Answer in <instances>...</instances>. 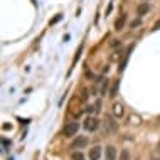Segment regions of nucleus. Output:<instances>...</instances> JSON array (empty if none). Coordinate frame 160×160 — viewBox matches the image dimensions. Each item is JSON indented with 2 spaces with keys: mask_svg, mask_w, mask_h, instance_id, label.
<instances>
[{
  "mask_svg": "<svg viewBox=\"0 0 160 160\" xmlns=\"http://www.w3.org/2000/svg\"><path fill=\"white\" fill-rule=\"evenodd\" d=\"M148 10H150V5H148L147 2L140 3V5L137 7V14H138V17H143L145 14H148Z\"/></svg>",
  "mask_w": 160,
  "mask_h": 160,
  "instance_id": "1a4fd4ad",
  "label": "nucleus"
},
{
  "mask_svg": "<svg viewBox=\"0 0 160 160\" xmlns=\"http://www.w3.org/2000/svg\"><path fill=\"white\" fill-rule=\"evenodd\" d=\"M157 148H158V152H160V140H158V145H157Z\"/></svg>",
  "mask_w": 160,
  "mask_h": 160,
  "instance_id": "a211bd4d",
  "label": "nucleus"
},
{
  "mask_svg": "<svg viewBox=\"0 0 160 160\" xmlns=\"http://www.w3.org/2000/svg\"><path fill=\"white\" fill-rule=\"evenodd\" d=\"M86 145H88V138L83 137V135H76V138L72 140V143H71V148L79 150V148H84Z\"/></svg>",
  "mask_w": 160,
  "mask_h": 160,
  "instance_id": "7ed1b4c3",
  "label": "nucleus"
},
{
  "mask_svg": "<svg viewBox=\"0 0 160 160\" xmlns=\"http://www.w3.org/2000/svg\"><path fill=\"white\" fill-rule=\"evenodd\" d=\"M98 125H99V122L94 116H88V118L84 120V128L88 130V132H94V130L98 128Z\"/></svg>",
  "mask_w": 160,
  "mask_h": 160,
  "instance_id": "20e7f679",
  "label": "nucleus"
},
{
  "mask_svg": "<svg viewBox=\"0 0 160 160\" xmlns=\"http://www.w3.org/2000/svg\"><path fill=\"white\" fill-rule=\"evenodd\" d=\"M160 29V19L157 20V22H155V25H153V31H158Z\"/></svg>",
  "mask_w": 160,
  "mask_h": 160,
  "instance_id": "dca6fc26",
  "label": "nucleus"
},
{
  "mask_svg": "<svg viewBox=\"0 0 160 160\" xmlns=\"http://www.w3.org/2000/svg\"><path fill=\"white\" fill-rule=\"evenodd\" d=\"M118 88H120V81L116 79V81H113V84H111V89H110V94H108V96H110V98H116Z\"/></svg>",
  "mask_w": 160,
  "mask_h": 160,
  "instance_id": "9d476101",
  "label": "nucleus"
},
{
  "mask_svg": "<svg viewBox=\"0 0 160 160\" xmlns=\"http://www.w3.org/2000/svg\"><path fill=\"white\" fill-rule=\"evenodd\" d=\"M108 84H110V79H106V78H105V83H103V86H101V94H105V93H106Z\"/></svg>",
  "mask_w": 160,
  "mask_h": 160,
  "instance_id": "4468645a",
  "label": "nucleus"
},
{
  "mask_svg": "<svg viewBox=\"0 0 160 160\" xmlns=\"http://www.w3.org/2000/svg\"><path fill=\"white\" fill-rule=\"evenodd\" d=\"M110 46H111V47H120V46H122V42L116 41V39H113V41L110 42Z\"/></svg>",
  "mask_w": 160,
  "mask_h": 160,
  "instance_id": "2eb2a0df",
  "label": "nucleus"
},
{
  "mask_svg": "<svg viewBox=\"0 0 160 160\" xmlns=\"http://www.w3.org/2000/svg\"><path fill=\"white\" fill-rule=\"evenodd\" d=\"M111 113H113L115 118H122L125 110H123V106L120 105V103H113V106H111Z\"/></svg>",
  "mask_w": 160,
  "mask_h": 160,
  "instance_id": "423d86ee",
  "label": "nucleus"
},
{
  "mask_svg": "<svg viewBox=\"0 0 160 160\" xmlns=\"http://www.w3.org/2000/svg\"><path fill=\"white\" fill-rule=\"evenodd\" d=\"M101 147L99 145H94V147H91V148H89V153H88V158L89 160H99L101 158Z\"/></svg>",
  "mask_w": 160,
  "mask_h": 160,
  "instance_id": "39448f33",
  "label": "nucleus"
},
{
  "mask_svg": "<svg viewBox=\"0 0 160 160\" xmlns=\"http://www.w3.org/2000/svg\"><path fill=\"white\" fill-rule=\"evenodd\" d=\"M103 132H105V135H115L116 132H118V122L113 118V116L106 115L105 118H103Z\"/></svg>",
  "mask_w": 160,
  "mask_h": 160,
  "instance_id": "f257e3e1",
  "label": "nucleus"
},
{
  "mask_svg": "<svg viewBox=\"0 0 160 160\" xmlns=\"http://www.w3.org/2000/svg\"><path fill=\"white\" fill-rule=\"evenodd\" d=\"M118 160H130V152L127 148H123L122 150V153H120V158Z\"/></svg>",
  "mask_w": 160,
  "mask_h": 160,
  "instance_id": "ddd939ff",
  "label": "nucleus"
},
{
  "mask_svg": "<svg viewBox=\"0 0 160 160\" xmlns=\"http://www.w3.org/2000/svg\"><path fill=\"white\" fill-rule=\"evenodd\" d=\"M150 160H160V157H158V155H152V157H150Z\"/></svg>",
  "mask_w": 160,
  "mask_h": 160,
  "instance_id": "f3484780",
  "label": "nucleus"
},
{
  "mask_svg": "<svg viewBox=\"0 0 160 160\" xmlns=\"http://www.w3.org/2000/svg\"><path fill=\"white\" fill-rule=\"evenodd\" d=\"M78 132H79V123H78V122H69V123L64 125V128H62V135L66 138L76 137Z\"/></svg>",
  "mask_w": 160,
  "mask_h": 160,
  "instance_id": "f03ea898",
  "label": "nucleus"
},
{
  "mask_svg": "<svg viewBox=\"0 0 160 160\" xmlns=\"http://www.w3.org/2000/svg\"><path fill=\"white\" fill-rule=\"evenodd\" d=\"M142 25V17H138V19H133L132 22H130V29H137Z\"/></svg>",
  "mask_w": 160,
  "mask_h": 160,
  "instance_id": "f8f14e48",
  "label": "nucleus"
},
{
  "mask_svg": "<svg viewBox=\"0 0 160 160\" xmlns=\"http://www.w3.org/2000/svg\"><path fill=\"white\" fill-rule=\"evenodd\" d=\"M71 160H84V155L81 153V150H74L71 153Z\"/></svg>",
  "mask_w": 160,
  "mask_h": 160,
  "instance_id": "9b49d317",
  "label": "nucleus"
},
{
  "mask_svg": "<svg viewBox=\"0 0 160 160\" xmlns=\"http://www.w3.org/2000/svg\"><path fill=\"white\" fill-rule=\"evenodd\" d=\"M127 22V14H120V17L115 20V31H122Z\"/></svg>",
  "mask_w": 160,
  "mask_h": 160,
  "instance_id": "0eeeda50",
  "label": "nucleus"
},
{
  "mask_svg": "<svg viewBox=\"0 0 160 160\" xmlns=\"http://www.w3.org/2000/svg\"><path fill=\"white\" fill-rule=\"evenodd\" d=\"M105 155H106V160H116V148L113 145H108L105 148Z\"/></svg>",
  "mask_w": 160,
  "mask_h": 160,
  "instance_id": "6e6552de",
  "label": "nucleus"
}]
</instances>
